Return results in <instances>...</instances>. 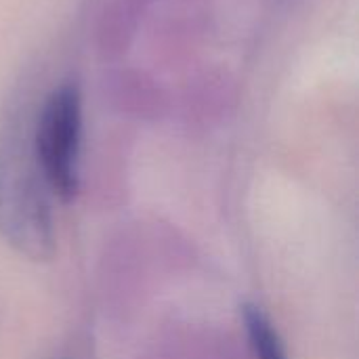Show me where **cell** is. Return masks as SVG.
Segmentation results:
<instances>
[{"label": "cell", "instance_id": "cell-1", "mask_svg": "<svg viewBox=\"0 0 359 359\" xmlns=\"http://www.w3.org/2000/svg\"><path fill=\"white\" fill-rule=\"evenodd\" d=\"M0 238L21 257L42 263L55 255L50 189L32 141L13 139L0 149Z\"/></svg>", "mask_w": 359, "mask_h": 359}, {"label": "cell", "instance_id": "cell-3", "mask_svg": "<svg viewBox=\"0 0 359 359\" xmlns=\"http://www.w3.org/2000/svg\"><path fill=\"white\" fill-rule=\"evenodd\" d=\"M246 337L257 359H286V349L280 332L273 328L269 318L255 305H246L242 311Z\"/></svg>", "mask_w": 359, "mask_h": 359}, {"label": "cell", "instance_id": "cell-2", "mask_svg": "<svg viewBox=\"0 0 359 359\" xmlns=\"http://www.w3.org/2000/svg\"><path fill=\"white\" fill-rule=\"evenodd\" d=\"M80 141V93L74 84H61L46 97L38 114L32 149L50 194L63 202H69L78 191Z\"/></svg>", "mask_w": 359, "mask_h": 359}]
</instances>
